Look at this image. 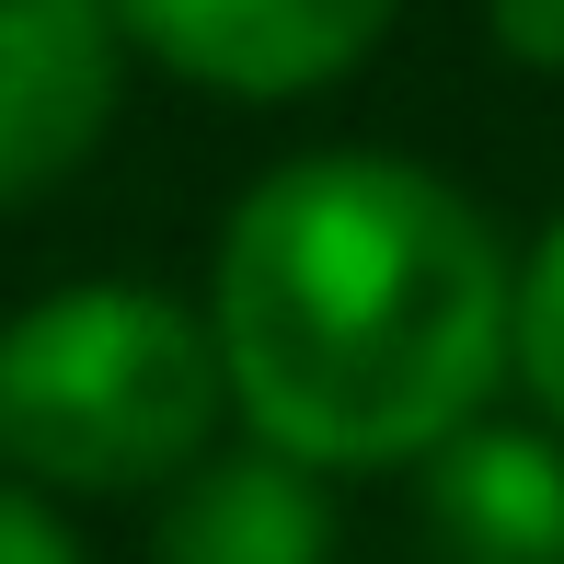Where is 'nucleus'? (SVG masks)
I'll use <instances>...</instances> for the list:
<instances>
[{
	"mask_svg": "<svg viewBox=\"0 0 564 564\" xmlns=\"http://www.w3.org/2000/svg\"><path fill=\"white\" fill-rule=\"evenodd\" d=\"M208 335L230 415L300 473L449 449L519 357V276L460 185L392 150L276 162L230 208Z\"/></svg>",
	"mask_w": 564,
	"mask_h": 564,
	"instance_id": "obj_1",
	"label": "nucleus"
},
{
	"mask_svg": "<svg viewBox=\"0 0 564 564\" xmlns=\"http://www.w3.org/2000/svg\"><path fill=\"white\" fill-rule=\"evenodd\" d=\"M230 415L208 312L93 276L0 323V460L35 496H150L208 460Z\"/></svg>",
	"mask_w": 564,
	"mask_h": 564,
	"instance_id": "obj_2",
	"label": "nucleus"
},
{
	"mask_svg": "<svg viewBox=\"0 0 564 564\" xmlns=\"http://www.w3.org/2000/svg\"><path fill=\"white\" fill-rule=\"evenodd\" d=\"M127 23L116 0H0V208L69 185L116 127Z\"/></svg>",
	"mask_w": 564,
	"mask_h": 564,
	"instance_id": "obj_3",
	"label": "nucleus"
},
{
	"mask_svg": "<svg viewBox=\"0 0 564 564\" xmlns=\"http://www.w3.org/2000/svg\"><path fill=\"white\" fill-rule=\"evenodd\" d=\"M127 46H150L162 69L242 105H289V93L346 82L380 46L392 0H116Z\"/></svg>",
	"mask_w": 564,
	"mask_h": 564,
	"instance_id": "obj_4",
	"label": "nucleus"
},
{
	"mask_svg": "<svg viewBox=\"0 0 564 564\" xmlns=\"http://www.w3.org/2000/svg\"><path fill=\"white\" fill-rule=\"evenodd\" d=\"M426 542L449 564H564V438L473 415L426 449Z\"/></svg>",
	"mask_w": 564,
	"mask_h": 564,
	"instance_id": "obj_5",
	"label": "nucleus"
},
{
	"mask_svg": "<svg viewBox=\"0 0 564 564\" xmlns=\"http://www.w3.org/2000/svg\"><path fill=\"white\" fill-rule=\"evenodd\" d=\"M150 564H335L323 473H300V460H276V449H208L162 496Z\"/></svg>",
	"mask_w": 564,
	"mask_h": 564,
	"instance_id": "obj_6",
	"label": "nucleus"
},
{
	"mask_svg": "<svg viewBox=\"0 0 564 564\" xmlns=\"http://www.w3.org/2000/svg\"><path fill=\"white\" fill-rule=\"evenodd\" d=\"M519 380L564 426V219L542 230V253H530V276H519Z\"/></svg>",
	"mask_w": 564,
	"mask_h": 564,
	"instance_id": "obj_7",
	"label": "nucleus"
},
{
	"mask_svg": "<svg viewBox=\"0 0 564 564\" xmlns=\"http://www.w3.org/2000/svg\"><path fill=\"white\" fill-rule=\"evenodd\" d=\"M0 564H93V553L69 542V519L35 484H0Z\"/></svg>",
	"mask_w": 564,
	"mask_h": 564,
	"instance_id": "obj_8",
	"label": "nucleus"
},
{
	"mask_svg": "<svg viewBox=\"0 0 564 564\" xmlns=\"http://www.w3.org/2000/svg\"><path fill=\"white\" fill-rule=\"evenodd\" d=\"M496 46L519 69H564V0H496Z\"/></svg>",
	"mask_w": 564,
	"mask_h": 564,
	"instance_id": "obj_9",
	"label": "nucleus"
}]
</instances>
